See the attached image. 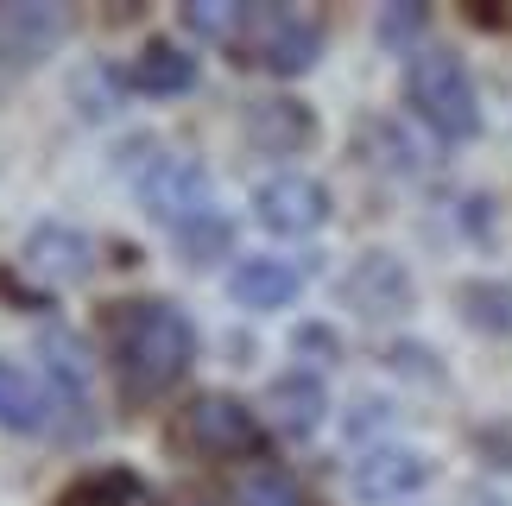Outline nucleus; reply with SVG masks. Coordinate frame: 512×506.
<instances>
[{
    "mask_svg": "<svg viewBox=\"0 0 512 506\" xmlns=\"http://www.w3.org/2000/svg\"><path fill=\"white\" fill-rule=\"evenodd\" d=\"M399 374H411V380H443V367H437V355H430L424 342H392V355H386Z\"/></svg>",
    "mask_w": 512,
    "mask_h": 506,
    "instance_id": "nucleus-26",
    "label": "nucleus"
},
{
    "mask_svg": "<svg viewBox=\"0 0 512 506\" xmlns=\"http://www.w3.org/2000/svg\"><path fill=\"white\" fill-rule=\"evenodd\" d=\"M241 51H253V64L272 70V76H304L323 57V26L304 7H260V0H247Z\"/></svg>",
    "mask_w": 512,
    "mask_h": 506,
    "instance_id": "nucleus-4",
    "label": "nucleus"
},
{
    "mask_svg": "<svg viewBox=\"0 0 512 506\" xmlns=\"http://www.w3.org/2000/svg\"><path fill=\"white\" fill-rule=\"evenodd\" d=\"M70 38V13L57 0H0V57L13 70H32Z\"/></svg>",
    "mask_w": 512,
    "mask_h": 506,
    "instance_id": "nucleus-11",
    "label": "nucleus"
},
{
    "mask_svg": "<svg viewBox=\"0 0 512 506\" xmlns=\"http://www.w3.org/2000/svg\"><path fill=\"white\" fill-rule=\"evenodd\" d=\"M329 184L310 178V171H272V178L253 184V222L279 241H310L329 222Z\"/></svg>",
    "mask_w": 512,
    "mask_h": 506,
    "instance_id": "nucleus-6",
    "label": "nucleus"
},
{
    "mask_svg": "<svg viewBox=\"0 0 512 506\" xmlns=\"http://www.w3.org/2000/svg\"><path fill=\"white\" fill-rule=\"evenodd\" d=\"M184 26L196 38H209V45H241L247 38V7H234V0H190Z\"/></svg>",
    "mask_w": 512,
    "mask_h": 506,
    "instance_id": "nucleus-19",
    "label": "nucleus"
},
{
    "mask_svg": "<svg viewBox=\"0 0 512 506\" xmlns=\"http://www.w3.org/2000/svg\"><path fill=\"white\" fill-rule=\"evenodd\" d=\"M462 323L481 329V336H512V285L506 279H468L456 291Z\"/></svg>",
    "mask_w": 512,
    "mask_h": 506,
    "instance_id": "nucleus-18",
    "label": "nucleus"
},
{
    "mask_svg": "<svg viewBox=\"0 0 512 506\" xmlns=\"http://www.w3.org/2000/svg\"><path fill=\"white\" fill-rule=\"evenodd\" d=\"M475 443H481V456L494 462L500 475H512V424H487V431H481Z\"/></svg>",
    "mask_w": 512,
    "mask_h": 506,
    "instance_id": "nucleus-27",
    "label": "nucleus"
},
{
    "mask_svg": "<svg viewBox=\"0 0 512 506\" xmlns=\"http://www.w3.org/2000/svg\"><path fill=\"white\" fill-rule=\"evenodd\" d=\"M430 475H437V462H430L418 443H399V437L373 443V450H361V456L348 462V488H354V500H361V506L411 500V494L430 488Z\"/></svg>",
    "mask_w": 512,
    "mask_h": 506,
    "instance_id": "nucleus-7",
    "label": "nucleus"
},
{
    "mask_svg": "<svg viewBox=\"0 0 512 506\" xmlns=\"http://www.w3.org/2000/svg\"><path fill=\"white\" fill-rule=\"evenodd\" d=\"M196 348H203V336H196L184 304H171V298L108 304V361L121 374V393H133V399L171 393L190 374Z\"/></svg>",
    "mask_w": 512,
    "mask_h": 506,
    "instance_id": "nucleus-1",
    "label": "nucleus"
},
{
    "mask_svg": "<svg viewBox=\"0 0 512 506\" xmlns=\"http://www.w3.org/2000/svg\"><path fill=\"white\" fill-rule=\"evenodd\" d=\"M424 32H430V7H418V0L380 7V19H373V38H380L386 51H405V57H418V51H424V45H418Z\"/></svg>",
    "mask_w": 512,
    "mask_h": 506,
    "instance_id": "nucleus-20",
    "label": "nucleus"
},
{
    "mask_svg": "<svg viewBox=\"0 0 512 506\" xmlns=\"http://www.w3.org/2000/svg\"><path fill=\"white\" fill-rule=\"evenodd\" d=\"M367 140H380V146H386V159H380L386 171H399V178H411V171H418V146H411V140H405V133L392 127V121L367 127Z\"/></svg>",
    "mask_w": 512,
    "mask_h": 506,
    "instance_id": "nucleus-23",
    "label": "nucleus"
},
{
    "mask_svg": "<svg viewBox=\"0 0 512 506\" xmlns=\"http://www.w3.org/2000/svg\"><path fill=\"white\" fill-rule=\"evenodd\" d=\"M291 348L310 355V367H317V361H336L342 355V336L329 323H298V329H291Z\"/></svg>",
    "mask_w": 512,
    "mask_h": 506,
    "instance_id": "nucleus-24",
    "label": "nucleus"
},
{
    "mask_svg": "<svg viewBox=\"0 0 512 506\" xmlns=\"http://www.w3.org/2000/svg\"><path fill=\"white\" fill-rule=\"evenodd\" d=\"M241 133L260 159H298V152H310V140H317V114H310V102H298V95H260V102H247Z\"/></svg>",
    "mask_w": 512,
    "mask_h": 506,
    "instance_id": "nucleus-12",
    "label": "nucleus"
},
{
    "mask_svg": "<svg viewBox=\"0 0 512 506\" xmlns=\"http://www.w3.org/2000/svg\"><path fill=\"white\" fill-rule=\"evenodd\" d=\"M133 197H140V209L159 228H171V241L184 235V228H196L203 216H215V178L203 159H190V152H159V159H146V171L133 178Z\"/></svg>",
    "mask_w": 512,
    "mask_h": 506,
    "instance_id": "nucleus-3",
    "label": "nucleus"
},
{
    "mask_svg": "<svg viewBox=\"0 0 512 506\" xmlns=\"http://www.w3.org/2000/svg\"><path fill=\"white\" fill-rule=\"evenodd\" d=\"M336 298H342V310H354L361 323H399L405 310L418 304V279H411V266L399 260V253L367 247V253H354V260H348Z\"/></svg>",
    "mask_w": 512,
    "mask_h": 506,
    "instance_id": "nucleus-5",
    "label": "nucleus"
},
{
    "mask_svg": "<svg viewBox=\"0 0 512 506\" xmlns=\"http://www.w3.org/2000/svg\"><path fill=\"white\" fill-rule=\"evenodd\" d=\"M260 412L253 405H241L234 393H196L190 405H184V437L196 443L203 456H215V462H241V456H253L260 450Z\"/></svg>",
    "mask_w": 512,
    "mask_h": 506,
    "instance_id": "nucleus-8",
    "label": "nucleus"
},
{
    "mask_svg": "<svg viewBox=\"0 0 512 506\" xmlns=\"http://www.w3.org/2000/svg\"><path fill=\"white\" fill-rule=\"evenodd\" d=\"M51 412H57V399H51L45 374L13 361V355H0V431L38 437V431H51Z\"/></svg>",
    "mask_w": 512,
    "mask_h": 506,
    "instance_id": "nucleus-15",
    "label": "nucleus"
},
{
    "mask_svg": "<svg viewBox=\"0 0 512 506\" xmlns=\"http://www.w3.org/2000/svg\"><path fill=\"white\" fill-rule=\"evenodd\" d=\"M121 83L133 95H190L196 89V57L177 45V38H152V45H140V57H127Z\"/></svg>",
    "mask_w": 512,
    "mask_h": 506,
    "instance_id": "nucleus-16",
    "label": "nucleus"
},
{
    "mask_svg": "<svg viewBox=\"0 0 512 506\" xmlns=\"http://www.w3.org/2000/svg\"><path fill=\"white\" fill-rule=\"evenodd\" d=\"M241 506H310V494L298 488V475H291V469L266 462V469H253L241 481Z\"/></svg>",
    "mask_w": 512,
    "mask_h": 506,
    "instance_id": "nucleus-21",
    "label": "nucleus"
},
{
    "mask_svg": "<svg viewBox=\"0 0 512 506\" xmlns=\"http://www.w3.org/2000/svg\"><path fill=\"white\" fill-rule=\"evenodd\" d=\"M260 418H266V431H279L291 443L317 437L323 418H329L323 374H317V367H285V374H272L266 380V399H260Z\"/></svg>",
    "mask_w": 512,
    "mask_h": 506,
    "instance_id": "nucleus-10",
    "label": "nucleus"
},
{
    "mask_svg": "<svg viewBox=\"0 0 512 506\" xmlns=\"http://www.w3.org/2000/svg\"><path fill=\"white\" fill-rule=\"evenodd\" d=\"M19 266L26 279H38L45 291H70L95 272V241L70 222H38L26 241H19Z\"/></svg>",
    "mask_w": 512,
    "mask_h": 506,
    "instance_id": "nucleus-9",
    "label": "nucleus"
},
{
    "mask_svg": "<svg viewBox=\"0 0 512 506\" xmlns=\"http://www.w3.org/2000/svg\"><path fill=\"white\" fill-rule=\"evenodd\" d=\"M38 374H45L51 386V399H57V412H95V361H89V342L76 336V329L64 323H51L45 336H38Z\"/></svg>",
    "mask_w": 512,
    "mask_h": 506,
    "instance_id": "nucleus-13",
    "label": "nucleus"
},
{
    "mask_svg": "<svg viewBox=\"0 0 512 506\" xmlns=\"http://www.w3.org/2000/svg\"><path fill=\"white\" fill-rule=\"evenodd\" d=\"M57 506H159V494H152L140 475H127V469H95V475L76 481Z\"/></svg>",
    "mask_w": 512,
    "mask_h": 506,
    "instance_id": "nucleus-17",
    "label": "nucleus"
},
{
    "mask_svg": "<svg viewBox=\"0 0 512 506\" xmlns=\"http://www.w3.org/2000/svg\"><path fill=\"white\" fill-rule=\"evenodd\" d=\"M304 291L298 260H279V253H241L228 266V298L241 310H291Z\"/></svg>",
    "mask_w": 512,
    "mask_h": 506,
    "instance_id": "nucleus-14",
    "label": "nucleus"
},
{
    "mask_svg": "<svg viewBox=\"0 0 512 506\" xmlns=\"http://www.w3.org/2000/svg\"><path fill=\"white\" fill-rule=\"evenodd\" d=\"M386 424H392V405L386 399H354V418H348V437H361V450H373V443H380V437H373V431H386Z\"/></svg>",
    "mask_w": 512,
    "mask_h": 506,
    "instance_id": "nucleus-25",
    "label": "nucleus"
},
{
    "mask_svg": "<svg viewBox=\"0 0 512 506\" xmlns=\"http://www.w3.org/2000/svg\"><path fill=\"white\" fill-rule=\"evenodd\" d=\"M405 108L443 146L481 140V89L449 45H424L418 57H405Z\"/></svg>",
    "mask_w": 512,
    "mask_h": 506,
    "instance_id": "nucleus-2",
    "label": "nucleus"
},
{
    "mask_svg": "<svg viewBox=\"0 0 512 506\" xmlns=\"http://www.w3.org/2000/svg\"><path fill=\"white\" fill-rule=\"evenodd\" d=\"M228 241H234V222L222 216V209H215V216H203L196 228H184V235H177V247L190 253V266H209V260H222V253H228Z\"/></svg>",
    "mask_w": 512,
    "mask_h": 506,
    "instance_id": "nucleus-22",
    "label": "nucleus"
}]
</instances>
